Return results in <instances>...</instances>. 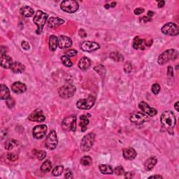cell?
Here are the masks:
<instances>
[{
  "instance_id": "6da1fadb",
  "label": "cell",
  "mask_w": 179,
  "mask_h": 179,
  "mask_svg": "<svg viewBox=\"0 0 179 179\" xmlns=\"http://www.w3.org/2000/svg\"><path fill=\"white\" fill-rule=\"evenodd\" d=\"M160 121L163 126L168 131L170 134H173L174 129L177 123L174 113L171 111H166L161 115Z\"/></svg>"
},
{
  "instance_id": "7a4b0ae2",
  "label": "cell",
  "mask_w": 179,
  "mask_h": 179,
  "mask_svg": "<svg viewBox=\"0 0 179 179\" xmlns=\"http://www.w3.org/2000/svg\"><path fill=\"white\" fill-rule=\"evenodd\" d=\"M178 53L174 49L167 50L160 54L158 59V62L160 65H164L171 60H175L178 58Z\"/></svg>"
},
{
  "instance_id": "3957f363",
  "label": "cell",
  "mask_w": 179,
  "mask_h": 179,
  "mask_svg": "<svg viewBox=\"0 0 179 179\" xmlns=\"http://www.w3.org/2000/svg\"><path fill=\"white\" fill-rule=\"evenodd\" d=\"M48 15L45 13L43 12L41 10H39L36 11L35 16L34 17L33 21L37 26V30H36V32L37 35H40L43 31V28L44 25L46 22L48 20Z\"/></svg>"
},
{
  "instance_id": "277c9868",
  "label": "cell",
  "mask_w": 179,
  "mask_h": 179,
  "mask_svg": "<svg viewBox=\"0 0 179 179\" xmlns=\"http://www.w3.org/2000/svg\"><path fill=\"white\" fill-rule=\"evenodd\" d=\"M76 92V87L72 84L67 83L60 87L58 90V93L60 97L63 99L70 98L74 95Z\"/></svg>"
},
{
  "instance_id": "5b68a950",
  "label": "cell",
  "mask_w": 179,
  "mask_h": 179,
  "mask_svg": "<svg viewBox=\"0 0 179 179\" xmlns=\"http://www.w3.org/2000/svg\"><path fill=\"white\" fill-rule=\"evenodd\" d=\"M60 8L64 12L73 13L78 11L79 8V4L75 0H65L61 3Z\"/></svg>"
},
{
  "instance_id": "8992f818",
  "label": "cell",
  "mask_w": 179,
  "mask_h": 179,
  "mask_svg": "<svg viewBox=\"0 0 179 179\" xmlns=\"http://www.w3.org/2000/svg\"><path fill=\"white\" fill-rule=\"evenodd\" d=\"M95 97L90 95L86 99H81L76 102V106L78 109L82 110H89L95 103Z\"/></svg>"
},
{
  "instance_id": "52a82bcc",
  "label": "cell",
  "mask_w": 179,
  "mask_h": 179,
  "mask_svg": "<svg viewBox=\"0 0 179 179\" xmlns=\"http://www.w3.org/2000/svg\"><path fill=\"white\" fill-rule=\"evenodd\" d=\"M95 139V134L94 133H89L82 139L81 142V149L83 152H87L93 146Z\"/></svg>"
},
{
  "instance_id": "ba28073f",
  "label": "cell",
  "mask_w": 179,
  "mask_h": 179,
  "mask_svg": "<svg viewBox=\"0 0 179 179\" xmlns=\"http://www.w3.org/2000/svg\"><path fill=\"white\" fill-rule=\"evenodd\" d=\"M62 125L64 130L75 132L76 129V117L75 115H70L65 118L62 121Z\"/></svg>"
},
{
  "instance_id": "9c48e42d",
  "label": "cell",
  "mask_w": 179,
  "mask_h": 179,
  "mask_svg": "<svg viewBox=\"0 0 179 179\" xmlns=\"http://www.w3.org/2000/svg\"><path fill=\"white\" fill-rule=\"evenodd\" d=\"M162 32L166 35L177 36L178 35V26L174 22H168L162 27Z\"/></svg>"
},
{
  "instance_id": "30bf717a",
  "label": "cell",
  "mask_w": 179,
  "mask_h": 179,
  "mask_svg": "<svg viewBox=\"0 0 179 179\" xmlns=\"http://www.w3.org/2000/svg\"><path fill=\"white\" fill-rule=\"evenodd\" d=\"M58 139L57 133L54 130H52L50 134L48 135L46 140H45V147L49 150H54L58 146Z\"/></svg>"
},
{
  "instance_id": "8fae6325",
  "label": "cell",
  "mask_w": 179,
  "mask_h": 179,
  "mask_svg": "<svg viewBox=\"0 0 179 179\" xmlns=\"http://www.w3.org/2000/svg\"><path fill=\"white\" fill-rule=\"evenodd\" d=\"M148 120V115L142 112L134 113L130 117V121L136 125H141Z\"/></svg>"
},
{
  "instance_id": "7c38bea8",
  "label": "cell",
  "mask_w": 179,
  "mask_h": 179,
  "mask_svg": "<svg viewBox=\"0 0 179 179\" xmlns=\"http://www.w3.org/2000/svg\"><path fill=\"white\" fill-rule=\"evenodd\" d=\"M139 108L140 109L142 113L150 116V117H153V116L157 115L158 113L157 110L154 109V108L150 107L148 104L144 101L140 102V104H139Z\"/></svg>"
},
{
  "instance_id": "4fadbf2b",
  "label": "cell",
  "mask_w": 179,
  "mask_h": 179,
  "mask_svg": "<svg viewBox=\"0 0 179 179\" xmlns=\"http://www.w3.org/2000/svg\"><path fill=\"white\" fill-rule=\"evenodd\" d=\"M47 132V126L45 125H39L34 127L32 134L36 139H43Z\"/></svg>"
},
{
  "instance_id": "5bb4252c",
  "label": "cell",
  "mask_w": 179,
  "mask_h": 179,
  "mask_svg": "<svg viewBox=\"0 0 179 179\" xmlns=\"http://www.w3.org/2000/svg\"><path fill=\"white\" fill-rule=\"evenodd\" d=\"M81 48L85 52H94L100 48V45L93 41H84L81 45Z\"/></svg>"
},
{
  "instance_id": "9a60e30c",
  "label": "cell",
  "mask_w": 179,
  "mask_h": 179,
  "mask_svg": "<svg viewBox=\"0 0 179 179\" xmlns=\"http://www.w3.org/2000/svg\"><path fill=\"white\" fill-rule=\"evenodd\" d=\"M29 120L37 123H42L45 120V117L41 109H36L29 116Z\"/></svg>"
},
{
  "instance_id": "2e32d148",
  "label": "cell",
  "mask_w": 179,
  "mask_h": 179,
  "mask_svg": "<svg viewBox=\"0 0 179 179\" xmlns=\"http://www.w3.org/2000/svg\"><path fill=\"white\" fill-rule=\"evenodd\" d=\"M72 45V40L66 36H59L58 37V46L61 49H67Z\"/></svg>"
},
{
  "instance_id": "e0dca14e",
  "label": "cell",
  "mask_w": 179,
  "mask_h": 179,
  "mask_svg": "<svg viewBox=\"0 0 179 179\" xmlns=\"http://www.w3.org/2000/svg\"><path fill=\"white\" fill-rule=\"evenodd\" d=\"M11 90L14 93L22 94L26 92L27 86L21 82H15L11 86Z\"/></svg>"
},
{
  "instance_id": "ac0fdd59",
  "label": "cell",
  "mask_w": 179,
  "mask_h": 179,
  "mask_svg": "<svg viewBox=\"0 0 179 179\" xmlns=\"http://www.w3.org/2000/svg\"><path fill=\"white\" fill-rule=\"evenodd\" d=\"M0 62H1V66L4 69H9L13 63L12 58L10 56L6 55V54H2L1 59H0Z\"/></svg>"
},
{
  "instance_id": "d6986e66",
  "label": "cell",
  "mask_w": 179,
  "mask_h": 179,
  "mask_svg": "<svg viewBox=\"0 0 179 179\" xmlns=\"http://www.w3.org/2000/svg\"><path fill=\"white\" fill-rule=\"evenodd\" d=\"M123 155L125 160H132L136 158L137 153H136V150L134 148H127L123 150Z\"/></svg>"
},
{
  "instance_id": "ffe728a7",
  "label": "cell",
  "mask_w": 179,
  "mask_h": 179,
  "mask_svg": "<svg viewBox=\"0 0 179 179\" xmlns=\"http://www.w3.org/2000/svg\"><path fill=\"white\" fill-rule=\"evenodd\" d=\"M146 42L139 36H136L133 41V48L136 50H144L146 46Z\"/></svg>"
},
{
  "instance_id": "44dd1931",
  "label": "cell",
  "mask_w": 179,
  "mask_h": 179,
  "mask_svg": "<svg viewBox=\"0 0 179 179\" xmlns=\"http://www.w3.org/2000/svg\"><path fill=\"white\" fill-rule=\"evenodd\" d=\"M63 19L56 18V17H52L48 21V26L50 28H55L59 27V25H63L64 23Z\"/></svg>"
},
{
  "instance_id": "7402d4cb",
  "label": "cell",
  "mask_w": 179,
  "mask_h": 179,
  "mask_svg": "<svg viewBox=\"0 0 179 179\" xmlns=\"http://www.w3.org/2000/svg\"><path fill=\"white\" fill-rule=\"evenodd\" d=\"M91 64H92V63H91L90 59L87 57H83L78 62V67L84 72V71H86L89 69Z\"/></svg>"
},
{
  "instance_id": "603a6c76",
  "label": "cell",
  "mask_w": 179,
  "mask_h": 179,
  "mask_svg": "<svg viewBox=\"0 0 179 179\" xmlns=\"http://www.w3.org/2000/svg\"><path fill=\"white\" fill-rule=\"evenodd\" d=\"M158 160L156 158L155 156H151L150 157L145 163L144 167L145 169H146L147 171H151V170L154 168L155 166L157 164Z\"/></svg>"
},
{
  "instance_id": "cb8c5ba5",
  "label": "cell",
  "mask_w": 179,
  "mask_h": 179,
  "mask_svg": "<svg viewBox=\"0 0 179 179\" xmlns=\"http://www.w3.org/2000/svg\"><path fill=\"white\" fill-rule=\"evenodd\" d=\"M11 71L15 73H21L25 72V67L23 64L19 62H14L11 67Z\"/></svg>"
},
{
  "instance_id": "d4e9b609",
  "label": "cell",
  "mask_w": 179,
  "mask_h": 179,
  "mask_svg": "<svg viewBox=\"0 0 179 179\" xmlns=\"http://www.w3.org/2000/svg\"><path fill=\"white\" fill-rule=\"evenodd\" d=\"M48 45H49V49L51 51H55L58 46V38L55 35H51L49 38Z\"/></svg>"
},
{
  "instance_id": "484cf974",
  "label": "cell",
  "mask_w": 179,
  "mask_h": 179,
  "mask_svg": "<svg viewBox=\"0 0 179 179\" xmlns=\"http://www.w3.org/2000/svg\"><path fill=\"white\" fill-rule=\"evenodd\" d=\"M10 97V90L4 84L1 85V90H0V98L1 99H7Z\"/></svg>"
},
{
  "instance_id": "4316f807",
  "label": "cell",
  "mask_w": 179,
  "mask_h": 179,
  "mask_svg": "<svg viewBox=\"0 0 179 179\" xmlns=\"http://www.w3.org/2000/svg\"><path fill=\"white\" fill-rule=\"evenodd\" d=\"M21 13L24 17L29 18V17H31L34 15V13H35V11H34L33 8H31L30 7H28V6H25V7H22L21 8Z\"/></svg>"
},
{
  "instance_id": "83f0119b",
  "label": "cell",
  "mask_w": 179,
  "mask_h": 179,
  "mask_svg": "<svg viewBox=\"0 0 179 179\" xmlns=\"http://www.w3.org/2000/svg\"><path fill=\"white\" fill-rule=\"evenodd\" d=\"M90 123V120L89 119L87 118L86 115H81L80 117V124H79V125H80L81 128V131L84 132L86 131L87 130V127L88 125Z\"/></svg>"
},
{
  "instance_id": "f1b7e54d",
  "label": "cell",
  "mask_w": 179,
  "mask_h": 179,
  "mask_svg": "<svg viewBox=\"0 0 179 179\" xmlns=\"http://www.w3.org/2000/svg\"><path fill=\"white\" fill-rule=\"evenodd\" d=\"M99 169L103 174H112L113 173L112 167L108 164H101L99 166Z\"/></svg>"
},
{
  "instance_id": "f546056e",
  "label": "cell",
  "mask_w": 179,
  "mask_h": 179,
  "mask_svg": "<svg viewBox=\"0 0 179 179\" xmlns=\"http://www.w3.org/2000/svg\"><path fill=\"white\" fill-rule=\"evenodd\" d=\"M18 142L16 139H8L5 143V148L8 150H11L18 146Z\"/></svg>"
},
{
  "instance_id": "4dcf8cb0",
  "label": "cell",
  "mask_w": 179,
  "mask_h": 179,
  "mask_svg": "<svg viewBox=\"0 0 179 179\" xmlns=\"http://www.w3.org/2000/svg\"><path fill=\"white\" fill-rule=\"evenodd\" d=\"M51 169H52V164H51V162L49 160L45 161L41 167V171L44 173L49 172Z\"/></svg>"
},
{
  "instance_id": "1f68e13d",
  "label": "cell",
  "mask_w": 179,
  "mask_h": 179,
  "mask_svg": "<svg viewBox=\"0 0 179 179\" xmlns=\"http://www.w3.org/2000/svg\"><path fill=\"white\" fill-rule=\"evenodd\" d=\"M111 58H112L113 60L115 62H120L123 61L124 59V57L123 56L122 54L120 53L117 52V51H115V52H113L110 54Z\"/></svg>"
},
{
  "instance_id": "d6a6232c",
  "label": "cell",
  "mask_w": 179,
  "mask_h": 179,
  "mask_svg": "<svg viewBox=\"0 0 179 179\" xmlns=\"http://www.w3.org/2000/svg\"><path fill=\"white\" fill-rule=\"evenodd\" d=\"M34 155L36 156V158L38 159L39 160H43L46 157V153L44 150H33Z\"/></svg>"
},
{
  "instance_id": "836d02e7",
  "label": "cell",
  "mask_w": 179,
  "mask_h": 179,
  "mask_svg": "<svg viewBox=\"0 0 179 179\" xmlns=\"http://www.w3.org/2000/svg\"><path fill=\"white\" fill-rule=\"evenodd\" d=\"M81 164L83 166H90L92 164V159L90 156H84L81 158Z\"/></svg>"
},
{
  "instance_id": "e575fe53",
  "label": "cell",
  "mask_w": 179,
  "mask_h": 179,
  "mask_svg": "<svg viewBox=\"0 0 179 179\" xmlns=\"http://www.w3.org/2000/svg\"><path fill=\"white\" fill-rule=\"evenodd\" d=\"M64 172V167L62 165H59L57 166L55 168H54L52 172V174L54 177H59V176H60L62 174V172Z\"/></svg>"
},
{
  "instance_id": "d590c367",
  "label": "cell",
  "mask_w": 179,
  "mask_h": 179,
  "mask_svg": "<svg viewBox=\"0 0 179 179\" xmlns=\"http://www.w3.org/2000/svg\"><path fill=\"white\" fill-rule=\"evenodd\" d=\"M61 61L64 66H66L67 67H72L73 66V63H72V60H71L69 57H67V55L62 56Z\"/></svg>"
},
{
  "instance_id": "8d00e7d4",
  "label": "cell",
  "mask_w": 179,
  "mask_h": 179,
  "mask_svg": "<svg viewBox=\"0 0 179 179\" xmlns=\"http://www.w3.org/2000/svg\"><path fill=\"white\" fill-rule=\"evenodd\" d=\"M94 69L100 75L105 74V73H106V69H105V68L103 65H98V66H97L96 67L94 68Z\"/></svg>"
},
{
  "instance_id": "74e56055",
  "label": "cell",
  "mask_w": 179,
  "mask_h": 179,
  "mask_svg": "<svg viewBox=\"0 0 179 179\" xmlns=\"http://www.w3.org/2000/svg\"><path fill=\"white\" fill-rule=\"evenodd\" d=\"M113 172H114L115 174L117 175V176L123 175V174H125V169H123V167H121V166L115 167L114 171Z\"/></svg>"
},
{
  "instance_id": "f35d334b",
  "label": "cell",
  "mask_w": 179,
  "mask_h": 179,
  "mask_svg": "<svg viewBox=\"0 0 179 179\" xmlns=\"http://www.w3.org/2000/svg\"><path fill=\"white\" fill-rule=\"evenodd\" d=\"M160 91V86L158 83H154L152 86V92L154 95H158Z\"/></svg>"
},
{
  "instance_id": "ab89813d",
  "label": "cell",
  "mask_w": 179,
  "mask_h": 179,
  "mask_svg": "<svg viewBox=\"0 0 179 179\" xmlns=\"http://www.w3.org/2000/svg\"><path fill=\"white\" fill-rule=\"evenodd\" d=\"M77 51L74 49H69L65 51V54L67 57H74L77 55Z\"/></svg>"
},
{
  "instance_id": "60d3db41",
  "label": "cell",
  "mask_w": 179,
  "mask_h": 179,
  "mask_svg": "<svg viewBox=\"0 0 179 179\" xmlns=\"http://www.w3.org/2000/svg\"><path fill=\"white\" fill-rule=\"evenodd\" d=\"M7 159L8 160H10L11 162H15L18 160V156H17L16 154H14V153H8V155H7Z\"/></svg>"
},
{
  "instance_id": "b9f144b4",
  "label": "cell",
  "mask_w": 179,
  "mask_h": 179,
  "mask_svg": "<svg viewBox=\"0 0 179 179\" xmlns=\"http://www.w3.org/2000/svg\"><path fill=\"white\" fill-rule=\"evenodd\" d=\"M132 69V66L131 63L127 62L125 64V67H124L125 72L126 73H130V72H131Z\"/></svg>"
},
{
  "instance_id": "7bdbcfd3",
  "label": "cell",
  "mask_w": 179,
  "mask_h": 179,
  "mask_svg": "<svg viewBox=\"0 0 179 179\" xmlns=\"http://www.w3.org/2000/svg\"><path fill=\"white\" fill-rule=\"evenodd\" d=\"M7 105L8 106V108H12L15 105V101L14 99L11 97L8 98L7 99Z\"/></svg>"
},
{
  "instance_id": "ee69618b",
  "label": "cell",
  "mask_w": 179,
  "mask_h": 179,
  "mask_svg": "<svg viewBox=\"0 0 179 179\" xmlns=\"http://www.w3.org/2000/svg\"><path fill=\"white\" fill-rule=\"evenodd\" d=\"M21 45H22V48H23L25 50H28L30 49V44L27 41H22Z\"/></svg>"
},
{
  "instance_id": "f6af8a7d",
  "label": "cell",
  "mask_w": 179,
  "mask_h": 179,
  "mask_svg": "<svg viewBox=\"0 0 179 179\" xmlns=\"http://www.w3.org/2000/svg\"><path fill=\"white\" fill-rule=\"evenodd\" d=\"M144 9L143 8H137L134 11V13L135 15H140V14L143 13L144 12Z\"/></svg>"
},
{
  "instance_id": "bcb514c9",
  "label": "cell",
  "mask_w": 179,
  "mask_h": 179,
  "mask_svg": "<svg viewBox=\"0 0 179 179\" xmlns=\"http://www.w3.org/2000/svg\"><path fill=\"white\" fill-rule=\"evenodd\" d=\"M167 75L170 76H174V69H173V67L172 66L168 67V69H167Z\"/></svg>"
},
{
  "instance_id": "7dc6e473",
  "label": "cell",
  "mask_w": 179,
  "mask_h": 179,
  "mask_svg": "<svg viewBox=\"0 0 179 179\" xmlns=\"http://www.w3.org/2000/svg\"><path fill=\"white\" fill-rule=\"evenodd\" d=\"M142 22H150V21H152V18H150V17L149 16H144V17H142V18L140 20Z\"/></svg>"
},
{
  "instance_id": "c3c4849f",
  "label": "cell",
  "mask_w": 179,
  "mask_h": 179,
  "mask_svg": "<svg viewBox=\"0 0 179 179\" xmlns=\"http://www.w3.org/2000/svg\"><path fill=\"white\" fill-rule=\"evenodd\" d=\"M134 174L133 172H127L125 173V178H132Z\"/></svg>"
},
{
  "instance_id": "681fc988",
  "label": "cell",
  "mask_w": 179,
  "mask_h": 179,
  "mask_svg": "<svg viewBox=\"0 0 179 179\" xmlns=\"http://www.w3.org/2000/svg\"><path fill=\"white\" fill-rule=\"evenodd\" d=\"M65 178H73V174L71 170L68 169L67 170V172H66V174H65Z\"/></svg>"
},
{
  "instance_id": "f907efd6",
  "label": "cell",
  "mask_w": 179,
  "mask_h": 179,
  "mask_svg": "<svg viewBox=\"0 0 179 179\" xmlns=\"http://www.w3.org/2000/svg\"><path fill=\"white\" fill-rule=\"evenodd\" d=\"M78 35H79V36H80L81 37H82V38L86 37V36H87L86 31H85L84 30H82V29L78 31Z\"/></svg>"
},
{
  "instance_id": "816d5d0a",
  "label": "cell",
  "mask_w": 179,
  "mask_h": 179,
  "mask_svg": "<svg viewBox=\"0 0 179 179\" xmlns=\"http://www.w3.org/2000/svg\"><path fill=\"white\" fill-rule=\"evenodd\" d=\"M164 4H165V2L164 1H159L158 2V8H163Z\"/></svg>"
},
{
  "instance_id": "f5cc1de1",
  "label": "cell",
  "mask_w": 179,
  "mask_h": 179,
  "mask_svg": "<svg viewBox=\"0 0 179 179\" xmlns=\"http://www.w3.org/2000/svg\"><path fill=\"white\" fill-rule=\"evenodd\" d=\"M149 178H163V176L155 175V176H151V177H150Z\"/></svg>"
},
{
  "instance_id": "db71d44e",
  "label": "cell",
  "mask_w": 179,
  "mask_h": 179,
  "mask_svg": "<svg viewBox=\"0 0 179 179\" xmlns=\"http://www.w3.org/2000/svg\"><path fill=\"white\" fill-rule=\"evenodd\" d=\"M178 104H179V102L177 101V103H176L175 105H174V108L176 109V110L177 111H179V109H178Z\"/></svg>"
},
{
  "instance_id": "11a10c76",
  "label": "cell",
  "mask_w": 179,
  "mask_h": 179,
  "mask_svg": "<svg viewBox=\"0 0 179 179\" xmlns=\"http://www.w3.org/2000/svg\"><path fill=\"white\" fill-rule=\"evenodd\" d=\"M115 5H116V3H115V2H113L112 4H111V7L114 8V7H115Z\"/></svg>"
},
{
  "instance_id": "9f6ffc18",
  "label": "cell",
  "mask_w": 179,
  "mask_h": 179,
  "mask_svg": "<svg viewBox=\"0 0 179 179\" xmlns=\"http://www.w3.org/2000/svg\"><path fill=\"white\" fill-rule=\"evenodd\" d=\"M110 7H111L109 6V4H106V5H105V8H109Z\"/></svg>"
}]
</instances>
